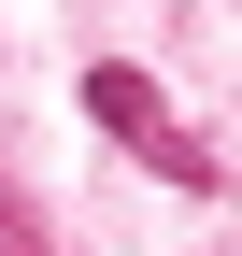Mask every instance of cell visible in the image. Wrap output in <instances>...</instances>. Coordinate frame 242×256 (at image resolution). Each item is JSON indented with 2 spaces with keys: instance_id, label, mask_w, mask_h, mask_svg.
Segmentation results:
<instances>
[{
  "instance_id": "6da1fadb",
  "label": "cell",
  "mask_w": 242,
  "mask_h": 256,
  "mask_svg": "<svg viewBox=\"0 0 242 256\" xmlns=\"http://www.w3.org/2000/svg\"><path fill=\"white\" fill-rule=\"evenodd\" d=\"M86 114H100V128H114V142H128V156H142L157 185H186V200H200V185L228 171V156H214V142H200L186 114L157 100V72H128V57H100V72H86Z\"/></svg>"
},
{
  "instance_id": "7a4b0ae2",
  "label": "cell",
  "mask_w": 242,
  "mask_h": 256,
  "mask_svg": "<svg viewBox=\"0 0 242 256\" xmlns=\"http://www.w3.org/2000/svg\"><path fill=\"white\" fill-rule=\"evenodd\" d=\"M0 256H43V214H28L14 185H0Z\"/></svg>"
}]
</instances>
